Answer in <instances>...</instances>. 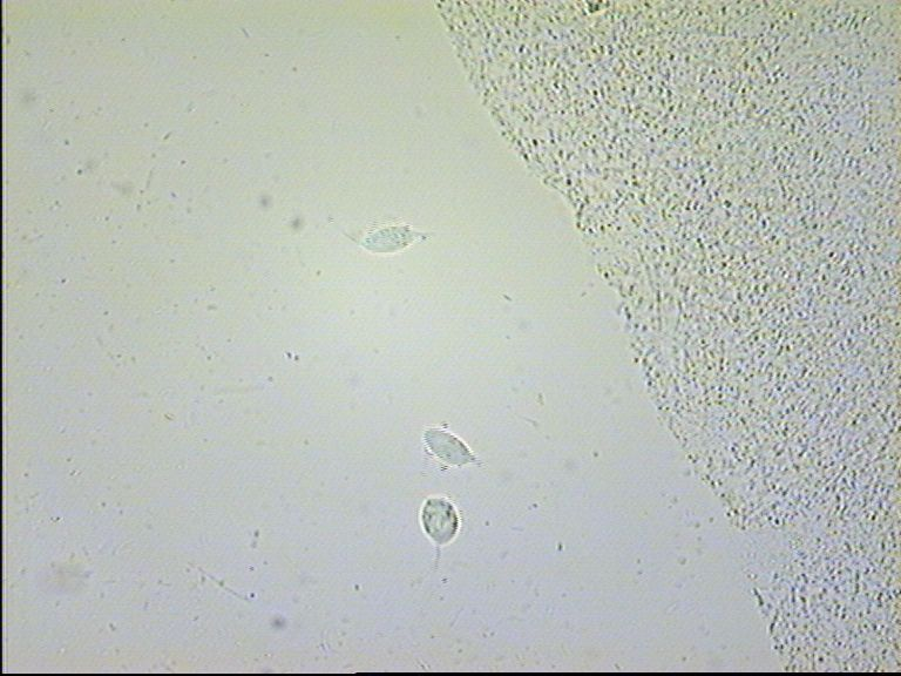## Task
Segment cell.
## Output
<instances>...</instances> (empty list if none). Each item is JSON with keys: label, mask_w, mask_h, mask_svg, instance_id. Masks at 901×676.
Instances as JSON below:
<instances>
[{"label": "cell", "mask_w": 901, "mask_h": 676, "mask_svg": "<svg viewBox=\"0 0 901 676\" xmlns=\"http://www.w3.org/2000/svg\"><path fill=\"white\" fill-rule=\"evenodd\" d=\"M423 524L429 536L443 545L456 536L459 520L449 502L444 499H430L423 510Z\"/></svg>", "instance_id": "6da1fadb"}]
</instances>
